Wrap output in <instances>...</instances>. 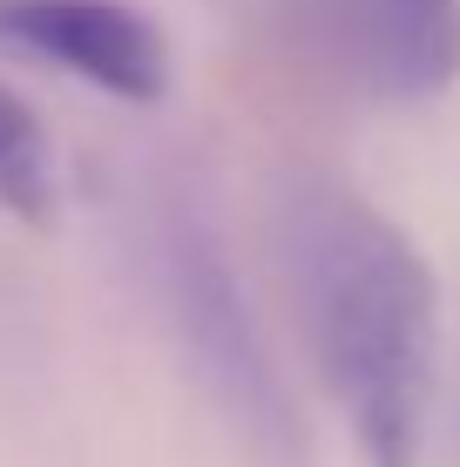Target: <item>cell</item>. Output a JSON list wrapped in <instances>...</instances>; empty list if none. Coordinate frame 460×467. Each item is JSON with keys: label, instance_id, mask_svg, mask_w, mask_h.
I'll list each match as a JSON object with an SVG mask.
<instances>
[{"label": "cell", "instance_id": "1", "mask_svg": "<svg viewBox=\"0 0 460 467\" xmlns=\"http://www.w3.org/2000/svg\"><path fill=\"white\" fill-rule=\"evenodd\" d=\"M271 251L359 461L420 467L440 386V278L426 251L339 176L278 183Z\"/></svg>", "mask_w": 460, "mask_h": 467}, {"label": "cell", "instance_id": "2", "mask_svg": "<svg viewBox=\"0 0 460 467\" xmlns=\"http://www.w3.org/2000/svg\"><path fill=\"white\" fill-rule=\"evenodd\" d=\"M149 278H156V298H163L169 339H177L183 366L197 373V386L210 393V407L250 441V454L298 467V454H305L298 400L271 366V346L258 332L250 292L237 278L217 223H203L189 197H163L149 211Z\"/></svg>", "mask_w": 460, "mask_h": 467}, {"label": "cell", "instance_id": "3", "mask_svg": "<svg viewBox=\"0 0 460 467\" xmlns=\"http://www.w3.org/2000/svg\"><path fill=\"white\" fill-rule=\"evenodd\" d=\"M284 41L339 88L386 109L460 82V0H271Z\"/></svg>", "mask_w": 460, "mask_h": 467}, {"label": "cell", "instance_id": "4", "mask_svg": "<svg viewBox=\"0 0 460 467\" xmlns=\"http://www.w3.org/2000/svg\"><path fill=\"white\" fill-rule=\"evenodd\" d=\"M0 47L116 102H163L169 41L129 0H0Z\"/></svg>", "mask_w": 460, "mask_h": 467}, {"label": "cell", "instance_id": "5", "mask_svg": "<svg viewBox=\"0 0 460 467\" xmlns=\"http://www.w3.org/2000/svg\"><path fill=\"white\" fill-rule=\"evenodd\" d=\"M55 136L14 88H0V217L47 223L55 217Z\"/></svg>", "mask_w": 460, "mask_h": 467}]
</instances>
